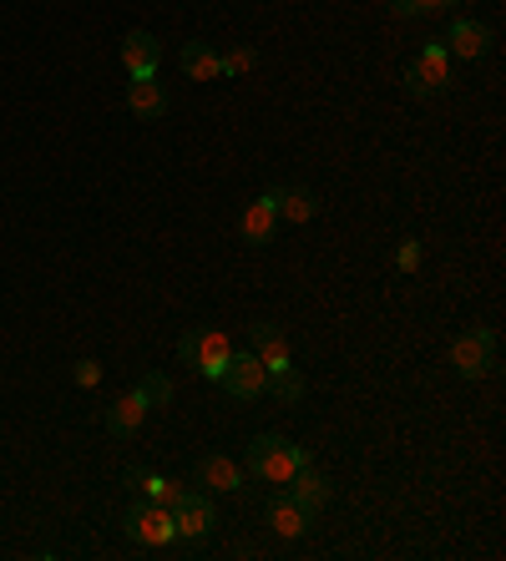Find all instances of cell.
<instances>
[{
	"instance_id": "1",
	"label": "cell",
	"mask_w": 506,
	"mask_h": 561,
	"mask_svg": "<svg viewBox=\"0 0 506 561\" xmlns=\"http://www.w3.org/2000/svg\"><path fill=\"white\" fill-rule=\"evenodd\" d=\"M299 466H309L304 445L284 440V435H253L249 460H243V476H253V481H264V485H289V476Z\"/></svg>"
},
{
	"instance_id": "2",
	"label": "cell",
	"mask_w": 506,
	"mask_h": 561,
	"mask_svg": "<svg viewBox=\"0 0 506 561\" xmlns=\"http://www.w3.org/2000/svg\"><path fill=\"white\" fill-rule=\"evenodd\" d=\"M122 531H127V541H133V547H142V551H168L177 541L173 511L158 506V501H142V496L122 511Z\"/></svg>"
},
{
	"instance_id": "3",
	"label": "cell",
	"mask_w": 506,
	"mask_h": 561,
	"mask_svg": "<svg viewBox=\"0 0 506 561\" xmlns=\"http://www.w3.org/2000/svg\"><path fill=\"white\" fill-rule=\"evenodd\" d=\"M177 359L187 369H198L203 379H223L228 359H233V340H228L223 329H187L183 340H177Z\"/></svg>"
},
{
	"instance_id": "4",
	"label": "cell",
	"mask_w": 506,
	"mask_h": 561,
	"mask_svg": "<svg viewBox=\"0 0 506 561\" xmlns=\"http://www.w3.org/2000/svg\"><path fill=\"white\" fill-rule=\"evenodd\" d=\"M451 369L461 379H486L496 369V334L492 329H467V334H456L451 340Z\"/></svg>"
},
{
	"instance_id": "5",
	"label": "cell",
	"mask_w": 506,
	"mask_h": 561,
	"mask_svg": "<svg viewBox=\"0 0 506 561\" xmlns=\"http://www.w3.org/2000/svg\"><path fill=\"white\" fill-rule=\"evenodd\" d=\"M218 385H223L233 400H243V405H249V400H264V394H268V369L258 365V354H253V350H233V359H228V369H223V379H218Z\"/></svg>"
},
{
	"instance_id": "6",
	"label": "cell",
	"mask_w": 506,
	"mask_h": 561,
	"mask_svg": "<svg viewBox=\"0 0 506 561\" xmlns=\"http://www.w3.org/2000/svg\"><path fill=\"white\" fill-rule=\"evenodd\" d=\"M173 522H177V541H187V547L208 541V536H214V526H218L214 496H208V491H193V496L173 511Z\"/></svg>"
},
{
	"instance_id": "7",
	"label": "cell",
	"mask_w": 506,
	"mask_h": 561,
	"mask_svg": "<svg viewBox=\"0 0 506 561\" xmlns=\"http://www.w3.org/2000/svg\"><path fill=\"white\" fill-rule=\"evenodd\" d=\"M249 340H253V354H258V365L268 369V379L294 369V354H289V334L279 324H268V319H253L249 324Z\"/></svg>"
},
{
	"instance_id": "8",
	"label": "cell",
	"mask_w": 506,
	"mask_h": 561,
	"mask_svg": "<svg viewBox=\"0 0 506 561\" xmlns=\"http://www.w3.org/2000/svg\"><path fill=\"white\" fill-rule=\"evenodd\" d=\"M162 66V41L152 31H127L122 36V71L127 77H158Z\"/></svg>"
},
{
	"instance_id": "9",
	"label": "cell",
	"mask_w": 506,
	"mask_h": 561,
	"mask_svg": "<svg viewBox=\"0 0 506 561\" xmlns=\"http://www.w3.org/2000/svg\"><path fill=\"white\" fill-rule=\"evenodd\" d=\"M193 481H198L208 496H233V491H243V466H233V456H198Z\"/></svg>"
},
{
	"instance_id": "10",
	"label": "cell",
	"mask_w": 506,
	"mask_h": 561,
	"mask_svg": "<svg viewBox=\"0 0 506 561\" xmlns=\"http://www.w3.org/2000/svg\"><path fill=\"white\" fill-rule=\"evenodd\" d=\"M127 485H133L142 501H158V506H168V511H177L187 496H193V485L168 481V476H152V470H142V466L127 470Z\"/></svg>"
},
{
	"instance_id": "11",
	"label": "cell",
	"mask_w": 506,
	"mask_h": 561,
	"mask_svg": "<svg viewBox=\"0 0 506 561\" xmlns=\"http://www.w3.org/2000/svg\"><path fill=\"white\" fill-rule=\"evenodd\" d=\"M446 51H451V61H481V56L492 51V26H481V21H451V31H446Z\"/></svg>"
},
{
	"instance_id": "12",
	"label": "cell",
	"mask_w": 506,
	"mask_h": 561,
	"mask_svg": "<svg viewBox=\"0 0 506 561\" xmlns=\"http://www.w3.org/2000/svg\"><path fill=\"white\" fill-rule=\"evenodd\" d=\"M264 522L274 526V536L294 541V536H304V531H309V522H314V516H309V511L299 506V501H294L289 491H274V496H268V506H264Z\"/></svg>"
},
{
	"instance_id": "13",
	"label": "cell",
	"mask_w": 506,
	"mask_h": 561,
	"mask_svg": "<svg viewBox=\"0 0 506 561\" xmlns=\"http://www.w3.org/2000/svg\"><path fill=\"white\" fill-rule=\"evenodd\" d=\"M147 394L142 390H127V394H117L107 405V431L117 435V440H133L137 431H142V420H147Z\"/></svg>"
},
{
	"instance_id": "14",
	"label": "cell",
	"mask_w": 506,
	"mask_h": 561,
	"mask_svg": "<svg viewBox=\"0 0 506 561\" xmlns=\"http://www.w3.org/2000/svg\"><path fill=\"white\" fill-rule=\"evenodd\" d=\"M274 222H279V213H274V187H268L258 203H249L239 218V233L249 249H264V243H274Z\"/></svg>"
},
{
	"instance_id": "15",
	"label": "cell",
	"mask_w": 506,
	"mask_h": 561,
	"mask_svg": "<svg viewBox=\"0 0 506 561\" xmlns=\"http://www.w3.org/2000/svg\"><path fill=\"white\" fill-rule=\"evenodd\" d=\"M411 66H415V77L426 81L430 96L451 87V51H446V41H426V46H421V56H415Z\"/></svg>"
},
{
	"instance_id": "16",
	"label": "cell",
	"mask_w": 506,
	"mask_h": 561,
	"mask_svg": "<svg viewBox=\"0 0 506 561\" xmlns=\"http://www.w3.org/2000/svg\"><path fill=\"white\" fill-rule=\"evenodd\" d=\"M127 112L137 122H158L168 112V92H162L158 77H133L127 81Z\"/></svg>"
},
{
	"instance_id": "17",
	"label": "cell",
	"mask_w": 506,
	"mask_h": 561,
	"mask_svg": "<svg viewBox=\"0 0 506 561\" xmlns=\"http://www.w3.org/2000/svg\"><path fill=\"white\" fill-rule=\"evenodd\" d=\"M177 66H183L187 81H218L223 77V56H218L208 41H187L183 51H177Z\"/></svg>"
},
{
	"instance_id": "18",
	"label": "cell",
	"mask_w": 506,
	"mask_h": 561,
	"mask_svg": "<svg viewBox=\"0 0 506 561\" xmlns=\"http://www.w3.org/2000/svg\"><path fill=\"white\" fill-rule=\"evenodd\" d=\"M289 496L299 501V506H304L309 516H314V511L330 506V481H324V476H320L314 466H299V470L289 476Z\"/></svg>"
},
{
	"instance_id": "19",
	"label": "cell",
	"mask_w": 506,
	"mask_h": 561,
	"mask_svg": "<svg viewBox=\"0 0 506 561\" xmlns=\"http://www.w3.org/2000/svg\"><path fill=\"white\" fill-rule=\"evenodd\" d=\"M274 213L284 222H309L320 213V197L309 193V187H274Z\"/></svg>"
},
{
	"instance_id": "20",
	"label": "cell",
	"mask_w": 506,
	"mask_h": 561,
	"mask_svg": "<svg viewBox=\"0 0 506 561\" xmlns=\"http://www.w3.org/2000/svg\"><path fill=\"white\" fill-rule=\"evenodd\" d=\"M268 390H274L279 405H299V400H304V375H299V369H284V375L268 379Z\"/></svg>"
},
{
	"instance_id": "21",
	"label": "cell",
	"mask_w": 506,
	"mask_h": 561,
	"mask_svg": "<svg viewBox=\"0 0 506 561\" xmlns=\"http://www.w3.org/2000/svg\"><path fill=\"white\" fill-rule=\"evenodd\" d=\"M456 0H390V11L405 15V21H415V15H430V11H451Z\"/></svg>"
},
{
	"instance_id": "22",
	"label": "cell",
	"mask_w": 506,
	"mask_h": 561,
	"mask_svg": "<svg viewBox=\"0 0 506 561\" xmlns=\"http://www.w3.org/2000/svg\"><path fill=\"white\" fill-rule=\"evenodd\" d=\"M137 390L147 394V405L158 410V405H168V400H173V379H168V375H142V385H137Z\"/></svg>"
},
{
	"instance_id": "23",
	"label": "cell",
	"mask_w": 506,
	"mask_h": 561,
	"mask_svg": "<svg viewBox=\"0 0 506 561\" xmlns=\"http://www.w3.org/2000/svg\"><path fill=\"white\" fill-rule=\"evenodd\" d=\"M253 66H258V51H253V46H233V51L223 56V77H249Z\"/></svg>"
},
{
	"instance_id": "24",
	"label": "cell",
	"mask_w": 506,
	"mask_h": 561,
	"mask_svg": "<svg viewBox=\"0 0 506 561\" xmlns=\"http://www.w3.org/2000/svg\"><path fill=\"white\" fill-rule=\"evenodd\" d=\"M395 268H400V274H415V268H421V238H400Z\"/></svg>"
},
{
	"instance_id": "25",
	"label": "cell",
	"mask_w": 506,
	"mask_h": 561,
	"mask_svg": "<svg viewBox=\"0 0 506 561\" xmlns=\"http://www.w3.org/2000/svg\"><path fill=\"white\" fill-rule=\"evenodd\" d=\"M71 379H77L81 390H96V385H102V365H96V359H77V365H71Z\"/></svg>"
},
{
	"instance_id": "26",
	"label": "cell",
	"mask_w": 506,
	"mask_h": 561,
	"mask_svg": "<svg viewBox=\"0 0 506 561\" xmlns=\"http://www.w3.org/2000/svg\"><path fill=\"white\" fill-rule=\"evenodd\" d=\"M400 77H405V92H411V96H430V92H426V81L415 77V66H411V61H405V71H400Z\"/></svg>"
}]
</instances>
